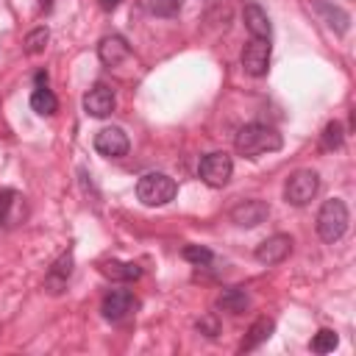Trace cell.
<instances>
[{"instance_id":"6da1fadb","label":"cell","mask_w":356,"mask_h":356,"mask_svg":"<svg viewBox=\"0 0 356 356\" xmlns=\"http://www.w3.org/2000/svg\"><path fill=\"white\" fill-rule=\"evenodd\" d=\"M234 147L239 156L245 159H259L261 153H270V150H278L281 147V134L264 122H248L239 128L236 139H234Z\"/></svg>"},{"instance_id":"7a4b0ae2","label":"cell","mask_w":356,"mask_h":356,"mask_svg":"<svg viewBox=\"0 0 356 356\" xmlns=\"http://www.w3.org/2000/svg\"><path fill=\"white\" fill-rule=\"evenodd\" d=\"M345 231H348V206H345V200H339V197L325 200L320 206V211H317V234H320V239L334 245L337 239L345 236Z\"/></svg>"},{"instance_id":"3957f363","label":"cell","mask_w":356,"mask_h":356,"mask_svg":"<svg viewBox=\"0 0 356 356\" xmlns=\"http://www.w3.org/2000/svg\"><path fill=\"white\" fill-rule=\"evenodd\" d=\"M175 192H178V184L164 172H147L136 184V197L145 206H164L175 197Z\"/></svg>"},{"instance_id":"277c9868","label":"cell","mask_w":356,"mask_h":356,"mask_svg":"<svg viewBox=\"0 0 356 356\" xmlns=\"http://www.w3.org/2000/svg\"><path fill=\"white\" fill-rule=\"evenodd\" d=\"M320 189V178L314 170H295L284 184V197L292 206H306Z\"/></svg>"},{"instance_id":"5b68a950","label":"cell","mask_w":356,"mask_h":356,"mask_svg":"<svg viewBox=\"0 0 356 356\" xmlns=\"http://www.w3.org/2000/svg\"><path fill=\"white\" fill-rule=\"evenodd\" d=\"M231 172H234L231 156L222 153V150L206 153V156L200 159V164H197V175L203 178V184H209V186H214V189H217V186H225L228 178H231Z\"/></svg>"},{"instance_id":"8992f818","label":"cell","mask_w":356,"mask_h":356,"mask_svg":"<svg viewBox=\"0 0 356 356\" xmlns=\"http://www.w3.org/2000/svg\"><path fill=\"white\" fill-rule=\"evenodd\" d=\"M242 67L253 78L267 75V70H270V42L267 39H250L242 50Z\"/></svg>"},{"instance_id":"52a82bcc","label":"cell","mask_w":356,"mask_h":356,"mask_svg":"<svg viewBox=\"0 0 356 356\" xmlns=\"http://www.w3.org/2000/svg\"><path fill=\"white\" fill-rule=\"evenodd\" d=\"M128 136H125V131L122 128H103V131H97V136H95V150L100 153V156H106V159H120V156H125L128 153Z\"/></svg>"},{"instance_id":"ba28073f","label":"cell","mask_w":356,"mask_h":356,"mask_svg":"<svg viewBox=\"0 0 356 356\" xmlns=\"http://www.w3.org/2000/svg\"><path fill=\"white\" fill-rule=\"evenodd\" d=\"M267 214H270V206L264 203V200H239L234 209H231V220L236 222V225H242V228H256V225H261L264 220H267Z\"/></svg>"},{"instance_id":"9c48e42d","label":"cell","mask_w":356,"mask_h":356,"mask_svg":"<svg viewBox=\"0 0 356 356\" xmlns=\"http://www.w3.org/2000/svg\"><path fill=\"white\" fill-rule=\"evenodd\" d=\"M134 306H136V300H134V295H131L128 289H111V292L103 298L100 312H103L106 320L120 323V320H125V317L134 312Z\"/></svg>"},{"instance_id":"30bf717a","label":"cell","mask_w":356,"mask_h":356,"mask_svg":"<svg viewBox=\"0 0 356 356\" xmlns=\"http://www.w3.org/2000/svg\"><path fill=\"white\" fill-rule=\"evenodd\" d=\"M292 253V239L286 234H273L256 248V259L261 264H278Z\"/></svg>"},{"instance_id":"8fae6325","label":"cell","mask_w":356,"mask_h":356,"mask_svg":"<svg viewBox=\"0 0 356 356\" xmlns=\"http://www.w3.org/2000/svg\"><path fill=\"white\" fill-rule=\"evenodd\" d=\"M114 92L106 86V83H95L86 95H83V108H86V114H92V117H108L111 111H114Z\"/></svg>"},{"instance_id":"7c38bea8","label":"cell","mask_w":356,"mask_h":356,"mask_svg":"<svg viewBox=\"0 0 356 356\" xmlns=\"http://www.w3.org/2000/svg\"><path fill=\"white\" fill-rule=\"evenodd\" d=\"M242 19H245V28L250 31L253 39H267V42H270L273 25H270L267 11H264L259 3H248V6L242 8Z\"/></svg>"},{"instance_id":"4fadbf2b","label":"cell","mask_w":356,"mask_h":356,"mask_svg":"<svg viewBox=\"0 0 356 356\" xmlns=\"http://www.w3.org/2000/svg\"><path fill=\"white\" fill-rule=\"evenodd\" d=\"M97 56H100V61H103V64L117 67L120 61H125V58L131 56V47H128V42H125L122 36L111 33V36L100 39V44H97Z\"/></svg>"},{"instance_id":"5bb4252c","label":"cell","mask_w":356,"mask_h":356,"mask_svg":"<svg viewBox=\"0 0 356 356\" xmlns=\"http://www.w3.org/2000/svg\"><path fill=\"white\" fill-rule=\"evenodd\" d=\"M248 306H250V295H248V289H242V286H231V289H225V292L217 298V309L231 312V314H242Z\"/></svg>"},{"instance_id":"9a60e30c","label":"cell","mask_w":356,"mask_h":356,"mask_svg":"<svg viewBox=\"0 0 356 356\" xmlns=\"http://www.w3.org/2000/svg\"><path fill=\"white\" fill-rule=\"evenodd\" d=\"M273 328H275V323H273L270 317H259V320H256V323L248 328V337L242 339L239 350H253V348H259L261 342H267V339H270Z\"/></svg>"},{"instance_id":"2e32d148","label":"cell","mask_w":356,"mask_h":356,"mask_svg":"<svg viewBox=\"0 0 356 356\" xmlns=\"http://www.w3.org/2000/svg\"><path fill=\"white\" fill-rule=\"evenodd\" d=\"M100 273L108 275V278H114V281H136L142 275V267L134 264V261H114L111 259V261H106L100 267Z\"/></svg>"},{"instance_id":"e0dca14e","label":"cell","mask_w":356,"mask_h":356,"mask_svg":"<svg viewBox=\"0 0 356 356\" xmlns=\"http://www.w3.org/2000/svg\"><path fill=\"white\" fill-rule=\"evenodd\" d=\"M314 8H317L323 17H325V22H328V25H331L337 33H345V31H348L350 17H348V14H345L339 6H331V3H325V0H317V3H314Z\"/></svg>"},{"instance_id":"ac0fdd59","label":"cell","mask_w":356,"mask_h":356,"mask_svg":"<svg viewBox=\"0 0 356 356\" xmlns=\"http://www.w3.org/2000/svg\"><path fill=\"white\" fill-rule=\"evenodd\" d=\"M31 108H33L36 114H42V117H50V114H56L58 100H56V95H53L47 86H36L33 95H31Z\"/></svg>"},{"instance_id":"d6986e66","label":"cell","mask_w":356,"mask_h":356,"mask_svg":"<svg viewBox=\"0 0 356 356\" xmlns=\"http://www.w3.org/2000/svg\"><path fill=\"white\" fill-rule=\"evenodd\" d=\"M70 273H72V253H64V256H61V259L53 264L50 278H47V284L53 286V292H58V286H64V284H67Z\"/></svg>"},{"instance_id":"ffe728a7","label":"cell","mask_w":356,"mask_h":356,"mask_svg":"<svg viewBox=\"0 0 356 356\" xmlns=\"http://www.w3.org/2000/svg\"><path fill=\"white\" fill-rule=\"evenodd\" d=\"M337 345H339V337H337L331 328H320V331L314 334V339H312L309 348H312L314 353H331Z\"/></svg>"},{"instance_id":"44dd1931","label":"cell","mask_w":356,"mask_h":356,"mask_svg":"<svg viewBox=\"0 0 356 356\" xmlns=\"http://www.w3.org/2000/svg\"><path fill=\"white\" fill-rule=\"evenodd\" d=\"M47 39H50L47 28H33V31L25 36V53H28V56L42 53V50H44V44H47Z\"/></svg>"},{"instance_id":"7402d4cb","label":"cell","mask_w":356,"mask_h":356,"mask_svg":"<svg viewBox=\"0 0 356 356\" xmlns=\"http://www.w3.org/2000/svg\"><path fill=\"white\" fill-rule=\"evenodd\" d=\"M342 139H345V134H342V125H339V122H328V125L323 128L320 142H323L325 150H337V147H342Z\"/></svg>"},{"instance_id":"603a6c76","label":"cell","mask_w":356,"mask_h":356,"mask_svg":"<svg viewBox=\"0 0 356 356\" xmlns=\"http://www.w3.org/2000/svg\"><path fill=\"white\" fill-rule=\"evenodd\" d=\"M142 3L156 17H172V14H178V6H181L178 0H142Z\"/></svg>"},{"instance_id":"cb8c5ba5","label":"cell","mask_w":356,"mask_h":356,"mask_svg":"<svg viewBox=\"0 0 356 356\" xmlns=\"http://www.w3.org/2000/svg\"><path fill=\"white\" fill-rule=\"evenodd\" d=\"M184 259L192 261V264H197V267H203V264L211 261V250L209 248H200V245H186L184 248Z\"/></svg>"},{"instance_id":"d4e9b609","label":"cell","mask_w":356,"mask_h":356,"mask_svg":"<svg viewBox=\"0 0 356 356\" xmlns=\"http://www.w3.org/2000/svg\"><path fill=\"white\" fill-rule=\"evenodd\" d=\"M11 197H14V192H11V189H0V222L8 217V209H11Z\"/></svg>"},{"instance_id":"484cf974","label":"cell","mask_w":356,"mask_h":356,"mask_svg":"<svg viewBox=\"0 0 356 356\" xmlns=\"http://www.w3.org/2000/svg\"><path fill=\"white\" fill-rule=\"evenodd\" d=\"M117 6H120V0H100V8L103 11H114Z\"/></svg>"},{"instance_id":"4316f807","label":"cell","mask_w":356,"mask_h":356,"mask_svg":"<svg viewBox=\"0 0 356 356\" xmlns=\"http://www.w3.org/2000/svg\"><path fill=\"white\" fill-rule=\"evenodd\" d=\"M36 86H47V72H36Z\"/></svg>"},{"instance_id":"83f0119b","label":"cell","mask_w":356,"mask_h":356,"mask_svg":"<svg viewBox=\"0 0 356 356\" xmlns=\"http://www.w3.org/2000/svg\"><path fill=\"white\" fill-rule=\"evenodd\" d=\"M53 8V0H39V11H50Z\"/></svg>"}]
</instances>
